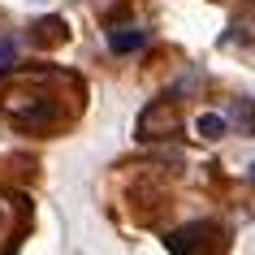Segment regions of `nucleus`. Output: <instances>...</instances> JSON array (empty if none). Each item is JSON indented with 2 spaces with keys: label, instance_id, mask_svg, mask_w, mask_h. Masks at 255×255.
Returning <instances> with one entry per match:
<instances>
[{
  "label": "nucleus",
  "instance_id": "nucleus-5",
  "mask_svg": "<svg viewBox=\"0 0 255 255\" xmlns=\"http://www.w3.org/2000/svg\"><path fill=\"white\" fill-rule=\"evenodd\" d=\"M147 43V30H138V26H113L108 30V48L117 56H126V52H138Z\"/></svg>",
  "mask_w": 255,
  "mask_h": 255
},
{
  "label": "nucleus",
  "instance_id": "nucleus-3",
  "mask_svg": "<svg viewBox=\"0 0 255 255\" xmlns=\"http://www.w3.org/2000/svg\"><path fill=\"white\" fill-rule=\"evenodd\" d=\"M182 104L160 95V100H151L143 113H138V138L143 143H164V138H177L182 134Z\"/></svg>",
  "mask_w": 255,
  "mask_h": 255
},
{
  "label": "nucleus",
  "instance_id": "nucleus-8",
  "mask_svg": "<svg viewBox=\"0 0 255 255\" xmlns=\"http://www.w3.org/2000/svg\"><path fill=\"white\" fill-rule=\"evenodd\" d=\"M247 177H251V182H255V160H251V164H247Z\"/></svg>",
  "mask_w": 255,
  "mask_h": 255
},
{
  "label": "nucleus",
  "instance_id": "nucleus-4",
  "mask_svg": "<svg viewBox=\"0 0 255 255\" xmlns=\"http://www.w3.org/2000/svg\"><path fill=\"white\" fill-rule=\"evenodd\" d=\"M69 39V26H65V17H39L35 26H30V43L35 48H61V43Z\"/></svg>",
  "mask_w": 255,
  "mask_h": 255
},
{
  "label": "nucleus",
  "instance_id": "nucleus-7",
  "mask_svg": "<svg viewBox=\"0 0 255 255\" xmlns=\"http://www.w3.org/2000/svg\"><path fill=\"white\" fill-rule=\"evenodd\" d=\"M13 65H17V39L4 35V39H0V74H9Z\"/></svg>",
  "mask_w": 255,
  "mask_h": 255
},
{
  "label": "nucleus",
  "instance_id": "nucleus-1",
  "mask_svg": "<svg viewBox=\"0 0 255 255\" xmlns=\"http://www.w3.org/2000/svg\"><path fill=\"white\" fill-rule=\"evenodd\" d=\"M4 117L13 121L17 130H26V134H52L56 126L69 121V113L52 91L39 87V74H30L22 87L4 91Z\"/></svg>",
  "mask_w": 255,
  "mask_h": 255
},
{
  "label": "nucleus",
  "instance_id": "nucleus-9",
  "mask_svg": "<svg viewBox=\"0 0 255 255\" xmlns=\"http://www.w3.org/2000/svg\"><path fill=\"white\" fill-rule=\"evenodd\" d=\"M0 212H4V208H0Z\"/></svg>",
  "mask_w": 255,
  "mask_h": 255
},
{
  "label": "nucleus",
  "instance_id": "nucleus-2",
  "mask_svg": "<svg viewBox=\"0 0 255 255\" xmlns=\"http://www.w3.org/2000/svg\"><path fill=\"white\" fill-rule=\"evenodd\" d=\"M164 247L173 255H225L229 251V234L216 221H190V225L173 229L164 238Z\"/></svg>",
  "mask_w": 255,
  "mask_h": 255
},
{
  "label": "nucleus",
  "instance_id": "nucleus-6",
  "mask_svg": "<svg viewBox=\"0 0 255 255\" xmlns=\"http://www.w3.org/2000/svg\"><path fill=\"white\" fill-rule=\"evenodd\" d=\"M195 130H199V138H225L229 134V117H221V113H199L195 117Z\"/></svg>",
  "mask_w": 255,
  "mask_h": 255
}]
</instances>
